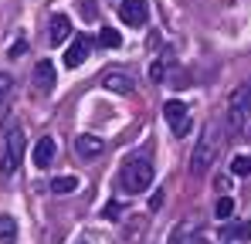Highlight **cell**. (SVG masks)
Returning a JSON list of instances; mask_svg holds the SVG:
<instances>
[{"label": "cell", "mask_w": 251, "mask_h": 244, "mask_svg": "<svg viewBox=\"0 0 251 244\" xmlns=\"http://www.w3.org/2000/svg\"><path fill=\"white\" fill-rule=\"evenodd\" d=\"M119 183H123L126 194H143V190H150V183H153V163L143 160V156H132V160L123 166V173H119Z\"/></svg>", "instance_id": "cell-1"}, {"label": "cell", "mask_w": 251, "mask_h": 244, "mask_svg": "<svg viewBox=\"0 0 251 244\" xmlns=\"http://www.w3.org/2000/svg\"><path fill=\"white\" fill-rule=\"evenodd\" d=\"M217 149H221V136H217V129L207 125V132L201 136V143L194 146V156H190V173L194 176H204L210 170V163L217 160Z\"/></svg>", "instance_id": "cell-2"}, {"label": "cell", "mask_w": 251, "mask_h": 244, "mask_svg": "<svg viewBox=\"0 0 251 244\" xmlns=\"http://www.w3.org/2000/svg\"><path fill=\"white\" fill-rule=\"evenodd\" d=\"M24 156V132L21 129H10L7 132V149H3V156H0V173H14L17 170V163Z\"/></svg>", "instance_id": "cell-3"}, {"label": "cell", "mask_w": 251, "mask_h": 244, "mask_svg": "<svg viewBox=\"0 0 251 244\" xmlns=\"http://www.w3.org/2000/svg\"><path fill=\"white\" fill-rule=\"evenodd\" d=\"M251 112V81H245L241 88H234V95H231V105H227V122L238 129L245 116Z\"/></svg>", "instance_id": "cell-4"}, {"label": "cell", "mask_w": 251, "mask_h": 244, "mask_svg": "<svg viewBox=\"0 0 251 244\" xmlns=\"http://www.w3.org/2000/svg\"><path fill=\"white\" fill-rule=\"evenodd\" d=\"M163 119L170 122V129L176 136H187L190 132V112H187V105L180 98H170L167 105H163Z\"/></svg>", "instance_id": "cell-5"}, {"label": "cell", "mask_w": 251, "mask_h": 244, "mask_svg": "<svg viewBox=\"0 0 251 244\" xmlns=\"http://www.w3.org/2000/svg\"><path fill=\"white\" fill-rule=\"evenodd\" d=\"M119 17H123L126 27H143L146 17H150V7H146V0H123L119 3Z\"/></svg>", "instance_id": "cell-6"}, {"label": "cell", "mask_w": 251, "mask_h": 244, "mask_svg": "<svg viewBox=\"0 0 251 244\" xmlns=\"http://www.w3.org/2000/svg\"><path fill=\"white\" fill-rule=\"evenodd\" d=\"M88 51H92V41L88 38H75L72 44H68V54H65V65L68 68H78L85 58H88Z\"/></svg>", "instance_id": "cell-7"}, {"label": "cell", "mask_w": 251, "mask_h": 244, "mask_svg": "<svg viewBox=\"0 0 251 244\" xmlns=\"http://www.w3.org/2000/svg\"><path fill=\"white\" fill-rule=\"evenodd\" d=\"M51 160H54V139L41 136L34 143V163H38V170H44V166H51Z\"/></svg>", "instance_id": "cell-8"}, {"label": "cell", "mask_w": 251, "mask_h": 244, "mask_svg": "<svg viewBox=\"0 0 251 244\" xmlns=\"http://www.w3.org/2000/svg\"><path fill=\"white\" fill-rule=\"evenodd\" d=\"M170 244H207V241H201V234H197V224H180L173 234H170Z\"/></svg>", "instance_id": "cell-9"}, {"label": "cell", "mask_w": 251, "mask_h": 244, "mask_svg": "<svg viewBox=\"0 0 251 244\" xmlns=\"http://www.w3.org/2000/svg\"><path fill=\"white\" fill-rule=\"evenodd\" d=\"M75 149H78L82 156H99V153L105 149V143H102L99 136H88V132H82V136H75Z\"/></svg>", "instance_id": "cell-10"}, {"label": "cell", "mask_w": 251, "mask_h": 244, "mask_svg": "<svg viewBox=\"0 0 251 244\" xmlns=\"http://www.w3.org/2000/svg\"><path fill=\"white\" fill-rule=\"evenodd\" d=\"M68 34H72V21H68V14H54V17H51V44H65Z\"/></svg>", "instance_id": "cell-11"}, {"label": "cell", "mask_w": 251, "mask_h": 244, "mask_svg": "<svg viewBox=\"0 0 251 244\" xmlns=\"http://www.w3.org/2000/svg\"><path fill=\"white\" fill-rule=\"evenodd\" d=\"M34 85H38L41 92H51V88H54V65H51V61H38V68H34Z\"/></svg>", "instance_id": "cell-12"}, {"label": "cell", "mask_w": 251, "mask_h": 244, "mask_svg": "<svg viewBox=\"0 0 251 244\" xmlns=\"http://www.w3.org/2000/svg\"><path fill=\"white\" fill-rule=\"evenodd\" d=\"M102 85H105L109 92H123V95H129V92H132V81L126 78V75H119V72H109V75L102 78Z\"/></svg>", "instance_id": "cell-13"}, {"label": "cell", "mask_w": 251, "mask_h": 244, "mask_svg": "<svg viewBox=\"0 0 251 244\" xmlns=\"http://www.w3.org/2000/svg\"><path fill=\"white\" fill-rule=\"evenodd\" d=\"M17 238V220L10 214H0V244H14Z\"/></svg>", "instance_id": "cell-14"}, {"label": "cell", "mask_w": 251, "mask_h": 244, "mask_svg": "<svg viewBox=\"0 0 251 244\" xmlns=\"http://www.w3.org/2000/svg\"><path fill=\"white\" fill-rule=\"evenodd\" d=\"M51 190H54V194H75V190H78V176H72V173L54 176V180H51Z\"/></svg>", "instance_id": "cell-15"}, {"label": "cell", "mask_w": 251, "mask_h": 244, "mask_svg": "<svg viewBox=\"0 0 251 244\" xmlns=\"http://www.w3.org/2000/svg\"><path fill=\"white\" fill-rule=\"evenodd\" d=\"M224 238H227V241H248V238H251V224H248V220H241V224L227 227Z\"/></svg>", "instance_id": "cell-16"}, {"label": "cell", "mask_w": 251, "mask_h": 244, "mask_svg": "<svg viewBox=\"0 0 251 244\" xmlns=\"http://www.w3.org/2000/svg\"><path fill=\"white\" fill-rule=\"evenodd\" d=\"M231 173H234V176H251V156H245V153L234 156V160H231Z\"/></svg>", "instance_id": "cell-17"}, {"label": "cell", "mask_w": 251, "mask_h": 244, "mask_svg": "<svg viewBox=\"0 0 251 244\" xmlns=\"http://www.w3.org/2000/svg\"><path fill=\"white\" fill-rule=\"evenodd\" d=\"M99 44H102V48H119V44H123V38H119V31H116V27H102Z\"/></svg>", "instance_id": "cell-18"}, {"label": "cell", "mask_w": 251, "mask_h": 244, "mask_svg": "<svg viewBox=\"0 0 251 244\" xmlns=\"http://www.w3.org/2000/svg\"><path fill=\"white\" fill-rule=\"evenodd\" d=\"M214 214H217L221 220H227V217L234 214V200H231V197H221V200H217V207H214Z\"/></svg>", "instance_id": "cell-19"}, {"label": "cell", "mask_w": 251, "mask_h": 244, "mask_svg": "<svg viewBox=\"0 0 251 244\" xmlns=\"http://www.w3.org/2000/svg\"><path fill=\"white\" fill-rule=\"evenodd\" d=\"M24 51H27V41H24V38H17L14 44H10V51H7V58H21Z\"/></svg>", "instance_id": "cell-20"}, {"label": "cell", "mask_w": 251, "mask_h": 244, "mask_svg": "<svg viewBox=\"0 0 251 244\" xmlns=\"http://www.w3.org/2000/svg\"><path fill=\"white\" fill-rule=\"evenodd\" d=\"M7 95H10V75H3V72H0V105L7 102Z\"/></svg>", "instance_id": "cell-21"}, {"label": "cell", "mask_w": 251, "mask_h": 244, "mask_svg": "<svg viewBox=\"0 0 251 244\" xmlns=\"http://www.w3.org/2000/svg\"><path fill=\"white\" fill-rule=\"evenodd\" d=\"M150 81H163V61H160V58L150 65Z\"/></svg>", "instance_id": "cell-22"}, {"label": "cell", "mask_w": 251, "mask_h": 244, "mask_svg": "<svg viewBox=\"0 0 251 244\" xmlns=\"http://www.w3.org/2000/svg\"><path fill=\"white\" fill-rule=\"evenodd\" d=\"M102 217H109V220H116V217H119V203H105V210H102Z\"/></svg>", "instance_id": "cell-23"}]
</instances>
